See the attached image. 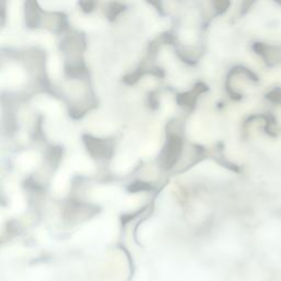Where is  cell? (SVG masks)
<instances>
[{
  "label": "cell",
  "mask_w": 281,
  "mask_h": 281,
  "mask_svg": "<svg viewBox=\"0 0 281 281\" xmlns=\"http://www.w3.org/2000/svg\"><path fill=\"white\" fill-rule=\"evenodd\" d=\"M180 146H182V144H180V141L177 137H174V139H170L168 141L163 153V164L165 165V167L169 168L170 166H173L177 161L180 153Z\"/></svg>",
  "instance_id": "obj_1"
}]
</instances>
